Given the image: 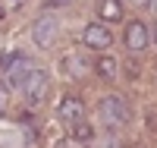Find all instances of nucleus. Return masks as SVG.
<instances>
[{
  "instance_id": "nucleus-1",
  "label": "nucleus",
  "mask_w": 157,
  "mask_h": 148,
  "mask_svg": "<svg viewBox=\"0 0 157 148\" xmlns=\"http://www.w3.org/2000/svg\"><path fill=\"white\" fill-rule=\"evenodd\" d=\"M0 70H3V76H6V85L22 88L25 76H29L35 66H32V60L25 57V54H6V57L0 60Z\"/></svg>"
},
{
  "instance_id": "nucleus-2",
  "label": "nucleus",
  "mask_w": 157,
  "mask_h": 148,
  "mask_svg": "<svg viewBox=\"0 0 157 148\" xmlns=\"http://www.w3.org/2000/svg\"><path fill=\"white\" fill-rule=\"evenodd\" d=\"M129 117H132V110H129V101L120 98V95H107L101 101V120L107 126H126Z\"/></svg>"
},
{
  "instance_id": "nucleus-3",
  "label": "nucleus",
  "mask_w": 157,
  "mask_h": 148,
  "mask_svg": "<svg viewBox=\"0 0 157 148\" xmlns=\"http://www.w3.org/2000/svg\"><path fill=\"white\" fill-rule=\"evenodd\" d=\"M22 91H25V98H29L32 107H38L41 101H47V91H50V79L44 70H32L29 76H25V82H22Z\"/></svg>"
},
{
  "instance_id": "nucleus-4",
  "label": "nucleus",
  "mask_w": 157,
  "mask_h": 148,
  "mask_svg": "<svg viewBox=\"0 0 157 148\" xmlns=\"http://www.w3.org/2000/svg\"><path fill=\"white\" fill-rule=\"evenodd\" d=\"M32 38H35L38 47H54L57 38H60V25H57V19L47 16V13H44V16H38L35 25H32Z\"/></svg>"
},
{
  "instance_id": "nucleus-5",
  "label": "nucleus",
  "mask_w": 157,
  "mask_h": 148,
  "mask_svg": "<svg viewBox=\"0 0 157 148\" xmlns=\"http://www.w3.org/2000/svg\"><path fill=\"white\" fill-rule=\"evenodd\" d=\"M57 117L63 120V123L75 126V123H82V120H85V104L78 101V98H72V95H66V98L57 104Z\"/></svg>"
},
{
  "instance_id": "nucleus-6",
  "label": "nucleus",
  "mask_w": 157,
  "mask_h": 148,
  "mask_svg": "<svg viewBox=\"0 0 157 148\" xmlns=\"http://www.w3.org/2000/svg\"><path fill=\"white\" fill-rule=\"evenodd\" d=\"M82 38H85V44L91 47V50H107L110 44H113V35H110V29L107 25H85V32H82Z\"/></svg>"
},
{
  "instance_id": "nucleus-7",
  "label": "nucleus",
  "mask_w": 157,
  "mask_h": 148,
  "mask_svg": "<svg viewBox=\"0 0 157 148\" xmlns=\"http://www.w3.org/2000/svg\"><path fill=\"white\" fill-rule=\"evenodd\" d=\"M126 47L135 50V54L148 47V25L141 22V19H132V22L126 25Z\"/></svg>"
},
{
  "instance_id": "nucleus-8",
  "label": "nucleus",
  "mask_w": 157,
  "mask_h": 148,
  "mask_svg": "<svg viewBox=\"0 0 157 148\" xmlns=\"http://www.w3.org/2000/svg\"><path fill=\"white\" fill-rule=\"evenodd\" d=\"M98 16L107 22L123 19V0H98Z\"/></svg>"
},
{
  "instance_id": "nucleus-9",
  "label": "nucleus",
  "mask_w": 157,
  "mask_h": 148,
  "mask_svg": "<svg viewBox=\"0 0 157 148\" xmlns=\"http://www.w3.org/2000/svg\"><path fill=\"white\" fill-rule=\"evenodd\" d=\"M63 66H66V73H69L72 79H85V76L91 73V63L82 60L78 54H75V57H66V60H63Z\"/></svg>"
},
{
  "instance_id": "nucleus-10",
  "label": "nucleus",
  "mask_w": 157,
  "mask_h": 148,
  "mask_svg": "<svg viewBox=\"0 0 157 148\" xmlns=\"http://www.w3.org/2000/svg\"><path fill=\"white\" fill-rule=\"evenodd\" d=\"M94 70H98V76H101V79L113 82V79H116V60H113V57H101V60L94 63Z\"/></svg>"
},
{
  "instance_id": "nucleus-11",
  "label": "nucleus",
  "mask_w": 157,
  "mask_h": 148,
  "mask_svg": "<svg viewBox=\"0 0 157 148\" xmlns=\"http://www.w3.org/2000/svg\"><path fill=\"white\" fill-rule=\"evenodd\" d=\"M75 139H91V126H85V123H75Z\"/></svg>"
},
{
  "instance_id": "nucleus-12",
  "label": "nucleus",
  "mask_w": 157,
  "mask_h": 148,
  "mask_svg": "<svg viewBox=\"0 0 157 148\" xmlns=\"http://www.w3.org/2000/svg\"><path fill=\"white\" fill-rule=\"evenodd\" d=\"M6 107H10V91L6 85H0V114H6Z\"/></svg>"
},
{
  "instance_id": "nucleus-13",
  "label": "nucleus",
  "mask_w": 157,
  "mask_h": 148,
  "mask_svg": "<svg viewBox=\"0 0 157 148\" xmlns=\"http://www.w3.org/2000/svg\"><path fill=\"white\" fill-rule=\"evenodd\" d=\"M47 6H66V3H72V0H44Z\"/></svg>"
},
{
  "instance_id": "nucleus-14",
  "label": "nucleus",
  "mask_w": 157,
  "mask_h": 148,
  "mask_svg": "<svg viewBox=\"0 0 157 148\" xmlns=\"http://www.w3.org/2000/svg\"><path fill=\"white\" fill-rule=\"evenodd\" d=\"M132 6H148V0H129Z\"/></svg>"
},
{
  "instance_id": "nucleus-15",
  "label": "nucleus",
  "mask_w": 157,
  "mask_h": 148,
  "mask_svg": "<svg viewBox=\"0 0 157 148\" xmlns=\"http://www.w3.org/2000/svg\"><path fill=\"white\" fill-rule=\"evenodd\" d=\"M148 3H151V10H154V13H157V0H148Z\"/></svg>"
},
{
  "instance_id": "nucleus-16",
  "label": "nucleus",
  "mask_w": 157,
  "mask_h": 148,
  "mask_svg": "<svg viewBox=\"0 0 157 148\" xmlns=\"http://www.w3.org/2000/svg\"><path fill=\"white\" fill-rule=\"evenodd\" d=\"M154 41H157V25H154Z\"/></svg>"
},
{
  "instance_id": "nucleus-17",
  "label": "nucleus",
  "mask_w": 157,
  "mask_h": 148,
  "mask_svg": "<svg viewBox=\"0 0 157 148\" xmlns=\"http://www.w3.org/2000/svg\"><path fill=\"white\" fill-rule=\"evenodd\" d=\"M0 19H3V6H0Z\"/></svg>"
}]
</instances>
